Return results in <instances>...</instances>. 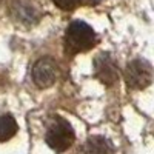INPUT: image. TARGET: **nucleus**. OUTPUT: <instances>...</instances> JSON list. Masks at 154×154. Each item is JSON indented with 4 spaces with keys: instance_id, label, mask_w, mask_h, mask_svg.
Masks as SVG:
<instances>
[{
    "instance_id": "nucleus-1",
    "label": "nucleus",
    "mask_w": 154,
    "mask_h": 154,
    "mask_svg": "<svg viewBox=\"0 0 154 154\" xmlns=\"http://www.w3.org/2000/svg\"><path fill=\"white\" fill-rule=\"evenodd\" d=\"M96 43V32L93 28L86 25L85 22H72L65 34V48L66 53L77 54V53H85L91 49Z\"/></svg>"
},
{
    "instance_id": "nucleus-2",
    "label": "nucleus",
    "mask_w": 154,
    "mask_h": 154,
    "mask_svg": "<svg viewBox=\"0 0 154 154\" xmlns=\"http://www.w3.org/2000/svg\"><path fill=\"white\" fill-rule=\"evenodd\" d=\"M74 130L72 126L63 119H57L46 133V143L57 152L66 151L74 142Z\"/></svg>"
},
{
    "instance_id": "nucleus-3",
    "label": "nucleus",
    "mask_w": 154,
    "mask_h": 154,
    "mask_svg": "<svg viewBox=\"0 0 154 154\" xmlns=\"http://www.w3.org/2000/svg\"><path fill=\"white\" fill-rule=\"evenodd\" d=\"M126 85L133 89H143L152 80V68L143 60H134L125 69Z\"/></svg>"
},
{
    "instance_id": "nucleus-4",
    "label": "nucleus",
    "mask_w": 154,
    "mask_h": 154,
    "mask_svg": "<svg viewBox=\"0 0 154 154\" xmlns=\"http://www.w3.org/2000/svg\"><path fill=\"white\" fill-rule=\"evenodd\" d=\"M57 66L56 62L49 57L38 59L32 66V80L40 88H49L57 80Z\"/></svg>"
},
{
    "instance_id": "nucleus-5",
    "label": "nucleus",
    "mask_w": 154,
    "mask_h": 154,
    "mask_svg": "<svg viewBox=\"0 0 154 154\" xmlns=\"http://www.w3.org/2000/svg\"><path fill=\"white\" fill-rule=\"evenodd\" d=\"M11 14L17 23L31 26L38 20V11L31 3V0H16L11 6Z\"/></svg>"
},
{
    "instance_id": "nucleus-6",
    "label": "nucleus",
    "mask_w": 154,
    "mask_h": 154,
    "mask_svg": "<svg viewBox=\"0 0 154 154\" xmlns=\"http://www.w3.org/2000/svg\"><path fill=\"white\" fill-rule=\"evenodd\" d=\"M96 74L105 85H112L117 80V69L108 54H102L96 60Z\"/></svg>"
},
{
    "instance_id": "nucleus-7",
    "label": "nucleus",
    "mask_w": 154,
    "mask_h": 154,
    "mask_svg": "<svg viewBox=\"0 0 154 154\" xmlns=\"http://www.w3.org/2000/svg\"><path fill=\"white\" fill-rule=\"evenodd\" d=\"M114 148L108 139L102 136H93L85 145V154H112Z\"/></svg>"
},
{
    "instance_id": "nucleus-8",
    "label": "nucleus",
    "mask_w": 154,
    "mask_h": 154,
    "mask_svg": "<svg viewBox=\"0 0 154 154\" xmlns=\"http://www.w3.org/2000/svg\"><path fill=\"white\" fill-rule=\"evenodd\" d=\"M17 122L12 116H0V142H6L17 133Z\"/></svg>"
},
{
    "instance_id": "nucleus-9",
    "label": "nucleus",
    "mask_w": 154,
    "mask_h": 154,
    "mask_svg": "<svg viewBox=\"0 0 154 154\" xmlns=\"http://www.w3.org/2000/svg\"><path fill=\"white\" fill-rule=\"evenodd\" d=\"M53 2L60 9H65V11H71L80 5V0H53Z\"/></svg>"
}]
</instances>
